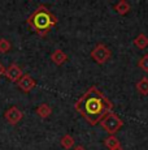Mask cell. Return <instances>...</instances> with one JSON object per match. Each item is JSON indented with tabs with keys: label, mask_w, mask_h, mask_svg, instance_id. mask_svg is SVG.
Here are the masks:
<instances>
[{
	"label": "cell",
	"mask_w": 148,
	"mask_h": 150,
	"mask_svg": "<svg viewBox=\"0 0 148 150\" xmlns=\"http://www.w3.org/2000/svg\"><path fill=\"white\" fill-rule=\"evenodd\" d=\"M5 77H7L9 81H12V82H18L20 81V79H21L24 74H22V69L18 67L17 64H10L9 67H8L7 69H5V74H4Z\"/></svg>",
	"instance_id": "cell-6"
},
{
	"label": "cell",
	"mask_w": 148,
	"mask_h": 150,
	"mask_svg": "<svg viewBox=\"0 0 148 150\" xmlns=\"http://www.w3.org/2000/svg\"><path fill=\"white\" fill-rule=\"evenodd\" d=\"M130 4L126 1V0H119V1L117 3V4L114 5V9L116 12H117L118 14H121V16H124V14L129 13L130 12Z\"/></svg>",
	"instance_id": "cell-10"
},
{
	"label": "cell",
	"mask_w": 148,
	"mask_h": 150,
	"mask_svg": "<svg viewBox=\"0 0 148 150\" xmlns=\"http://www.w3.org/2000/svg\"><path fill=\"white\" fill-rule=\"evenodd\" d=\"M110 56H112L110 50L105 45H103V43L96 45V47L94 48L92 52H91V57H92V59L100 65L104 64V63H107L108 60L110 59Z\"/></svg>",
	"instance_id": "cell-4"
},
{
	"label": "cell",
	"mask_w": 148,
	"mask_h": 150,
	"mask_svg": "<svg viewBox=\"0 0 148 150\" xmlns=\"http://www.w3.org/2000/svg\"><path fill=\"white\" fill-rule=\"evenodd\" d=\"M60 144H61V146L64 149H72L74 146V138L70 136V134H64V136L61 137V140H60Z\"/></svg>",
	"instance_id": "cell-14"
},
{
	"label": "cell",
	"mask_w": 148,
	"mask_h": 150,
	"mask_svg": "<svg viewBox=\"0 0 148 150\" xmlns=\"http://www.w3.org/2000/svg\"><path fill=\"white\" fill-rule=\"evenodd\" d=\"M112 150H124V149H122L121 146H118V148H116V149H112Z\"/></svg>",
	"instance_id": "cell-19"
},
{
	"label": "cell",
	"mask_w": 148,
	"mask_h": 150,
	"mask_svg": "<svg viewBox=\"0 0 148 150\" xmlns=\"http://www.w3.org/2000/svg\"><path fill=\"white\" fill-rule=\"evenodd\" d=\"M138 65H139V68H142L144 72L148 73V54H146L140 60H139Z\"/></svg>",
	"instance_id": "cell-16"
},
{
	"label": "cell",
	"mask_w": 148,
	"mask_h": 150,
	"mask_svg": "<svg viewBox=\"0 0 148 150\" xmlns=\"http://www.w3.org/2000/svg\"><path fill=\"white\" fill-rule=\"evenodd\" d=\"M5 69H7V68H5L4 65H3L1 63H0V77L4 76V74H5Z\"/></svg>",
	"instance_id": "cell-17"
},
{
	"label": "cell",
	"mask_w": 148,
	"mask_h": 150,
	"mask_svg": "<svg viewBox=\"0 0 148 150\" xmlns=\"http://www.w3.org/2000/svg\"><path fill=\"white\" fill-rule=\"evenodd\" d=\"M10 42L8 41V39H5V38H1L0 39V54H5V52H8V51L10 50Z\"/></svg>",
	"instance_id": "cell-15"
},
{
	"label": "cell",
	"mask_w": 148,
	"mask_h": 150,
	"mask_svg": "<svg viewBox=\"0 0 148 150\" xmlns=\"http://www.w3.org/2000/svg\"><path fill=\"white\" fill-rule=\"evenodd\" d=\"M36 115H38L39 117H42V119H45V117H48L51 115V112H52V108L50 107V105H47V103H42V105H39L38 107L35 110Z\"/></svg>",
	"instance_id": "cell-9"
},
{
	"label": "cell",
	"mask_w": 148,
	"mask_h": 150,
	"mask_svg": "<svg viewBox=\"0 0 148 150\" xmlns=\"http://www.w3.org/2000/svg\"><path fill=\"white\" fill-rule=\"evenodd\" d=\"M134 45H135L138 48L143 50V48H146L148 46V37L146 35V34H143V33L139 34V35L134 39Z\"/></svg>",
	"instance_id": "cell-11"
},
{
	"label": "cell",
	"mask_w": 148,
	"mask_h": 150,
	"mask_svg": "<svg viewBox=\"0 0 148 150\" xmlns=\"http://www.w3.org/2000/svg\"><path fill=\"white\" fill-rule=\"evenodd\" d=\"M73 150H86V149H84V146H81V145H79V146H75V148H74Z\"/></svg>",
	"instance_id": "cell-18"
},
{
	"label": "cell",
	"mask_w": 148,
	"mask_h": 150,
	"mask_svg": "<svg viewBox=\"0 0 148 150\" xmlns=\"http://www.w3.org/2000/svg\"><path fill=\"white\" fill-rule=\"evenodd\" d=\"M104 145H105V148L112 150V149H116V148H118V146H121V144H119V140L116 136H109L105 138Z\"/></svg>",
	"instance_id": "cell-13"
},
{
	"label": "cell",
	"mask_w": 148,
	"mask_h": 150,
	"mask_svg": "<svg viewBox=\"0 0 148 150\" xmlns=\"http://www.w3.org/2000/svg\"><path fill=\"white\" fill-rule=\"evenodd\" d=\"M17 85H18V88L21 89L22 91L29 93V91H31L34 89V86H35V80H34L30 74H24V76L20 79V81L17 82Z\"/></svg>",
	"instance_id": "cell-7"
},
{
	"label": "cell",
	"mask_w": 148,
	"mask_h": 150,
	"mask_svg": "<svg viewBox=\"0 0 148 150\" xmlns=\"http://www.w3.org/2000/svg\"><path fill=\"white\" fill-rule=\"evenodd\" d=\"M136 90L142 94V96H147L148 94V79L143 77L142 80H139L136 82Z\"/></svg>",
	"instance_id": "cell-12"
},
{
	"label": "cell",
	"mask_w": 148,
	"mask_h": 150,
	"mask_svg": "<svg viewBox=\"0 0 148 150\" xmlns=\"http://www.w3.org/2000/svg\"><path fill=\"white\" fill-rule=\"evenodd\" d=\"M100 125L104 131H107L110 136H113V134H116L122 128L124 122L119 119L118 115H116L114 112H109V114H107L100 120Z\"/></svg>",
	"instance_id": "cell-3"
},
{
	"label": "cell",
	"mask_w": 148,
	"mask_h": 150,
	"mask_svg": "<svg viewBox=\"0 0 148 150\" xmlns=\"http://www.w3.org/2000/svg\"><path fill=\"white\" fill-rule=\"evenodd\" d=\"M22 116H24V114H22L16 106H12V107H9L4 112L5 120H7L9 124H12V125H16L17 123H20V120L22 119Z\"/></svg>",
	"instance_id": "cell-5"
},
{
	"label": "cell",
	"mask_w": 148,
	"mask_h": 150,
	"mask_svg": "<svg viewBox=\"0 0 148 150\" xmlns=\"http://www.w3.org/2000/svg\"><path fill=\"white\" fill-rule=\"evenodd\" d=\"M51 60H52L56 65H62L68 60V55L65 54L62 50L57 48V50H55L52 52V55H51Z\"/></svg>",
	"instance_id": "cell-8"
},
{
	"label": "cell",
	"mask_w": 148,
	"mask_h": 150,
	"mask_svg": "<svg viewBox=\"0 0 148 150\" xmlns=\"http://www.w3.org/2000/svg\"><path fill=\"white\" fill-rule=\"evenodd\" d=\"M78 111L91 125L100 123L107 114L113 112V103L95 86H91L74 105Z\"/></svg>",
	"instance_id": "cell-1"
},
{
	"label": "cell",
	"mask_w": 148,
	"mask_h": 150,
	"mask_svg": "<svg viewBox=\"0 0 148 150\" xmlns=\"http://www.w3.org/2000/svg\"><path fill=\"white\" fill-rule=\"evenodd\" d=\"M27 24L35 31H38L39 35H45L50 31V29L56 25V17L45 7L40 5L27 18Z\"/></svg>",
	"instance_id": "cell-2"
}]
</instances>
